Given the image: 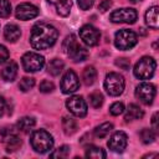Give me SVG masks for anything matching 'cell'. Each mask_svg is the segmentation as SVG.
I'll list each match as a JSON object with an SVG mask.
<instances>
[{
  "mask_svg": "<svg viewBox=\"0 0 159 159\" xmlns=\"http://www.w3.org/2000/svg\"><path fill=\"white\" fill-rule=\"evenodd\" d=\"M58 37V31L55 26L40 22L36 24L30 34V43L35 50H47L55 45Z\"/></svg>",
  "mask_w": 159,
  "mask_h": 159,
  "instance_id": "6da1fadb",
  "label": "cell"
},
{
  "mask_svg": "<svg viewBox=\"0 0 159 159\" xmlns=\"http://www.w3.org/2000/svg\"><path fill=\"white\" fill-rule=\"evenodd\" d=\"M30 143H31V147L35 152L43 154V153H47L52 149L53 138L47 130L37 129V130L32 132L31 138H30Z\"/></svg>",
  "mask_w": 159,
  "mask_h": 159,
  "instance_id": "7a4b0ae2",
  "label": "cell"
},
{
  "mask_svg": "<svg viewBox=\"0 0 159 159\" xmlns=\"http://www.w3.org/2000/svg\"><path fill=\"white\" fill-rule=\"evenodd\" d=\"M62 47H63V51L66 52V55L75 62H82V61L87 60V57H88V51L77 42L75 35L67 36L63 41Z\"/></svg>",
  "mask_w": 159,
  "mask_h": 159,
  "instance_id": "3957f363",
  "label": "cell"
},
{
  "mask_svg": "<svg viewBox=\"0 0 159 159\" xmlns=\"http://www.w3.org/2000/svg\"><path fill=\"white\" fill-rule=\"evenodd\" d=\"M157 68V62L153 57L144 56L134 66V76L139 80H149L153 77Z\"/></svg>",
  "mask_w": 159,
  "mask_h": 159,
  "instance_id": "277c9868",
  "label": "cell"
},
{
  "mask_svg": "<svg viewBox=\"0 0 159 159\" xmlns=\"http://www.w3.org/2000/svg\"><path fill=\"white\" fill-rule=\"evenodd\" d=\"M138 37L137 34L132 30H127V29H122L119 31L116 32L114 36V45L119 50H130L132 47H134L137 45Z\"/></svg>",
  "mask_w": 159,
  "mask_h": 159,
  "instance_id": "5b68a950",
  "label": "cell"
},
{
  "mask_svg": "<svg viewBox=\"0 0 159 159\" xmlns=\"http://www.w3.org/2000/svg\"><path fill=\"white\" fill-rule=\"evenodd\" d=\"M124 78L122 75L117 72H111L106 76L104 80V89L109 96H119L124 91Z\"/></svg>",
  "mask_w": 159,
  "mask_h": 159,
  "instance_id": "8992f818",
  "label": "cell"
},
{
  "mask_svg": "<svg viewBox=\"0 0 159 159\" xmlns=\"http://www.w3.org/2000/svg\"><path fill=\"white\" fill-rule=\"evenodd\" d=\"M0 138L1 143L5 147V150L11 153L17 150L21 147V139L19 138L17 133L12 128H4L0 132Z\"/></svg>",
  "mask_w": 159,
  "mask_h": 159,
  "instance_id": "52a82bcc",
  "label": "cell"
},
{
  "mask_svg": "<svg viewBox=\"0 0 159 159\" xmlns=\"http://www.w3.org/2000/svg\"><path fill=\"white\" fill-rule=\"evenodd\" d=\"M138 14L132 7H122L114 10L109 15V20L114 24H134L137 21Z\"/></svg>",
  "mask_w": 159,
  "mask_h": 159,
  "instance_id": "ba28073f",
  "label": "cell"
},
{
  "mask_svg": "<svg viewBox=\"0 0 159 159\" xmlns=\"http://www.w3.org/2000/svg\"><path fill=\"white\" fill-rule=\"evenodd\" d=\"M21 62H22V67L26 72H36V71H40L45 66L43 56H41L40 53H36V52H26L22 56Z\"/></svg>",
  "mask_w": 159,
  "mask_h": 159,
  "instance_id": "9c48e42d",
  "label": "cell"
},
{
  "mask_svg": "<svg viewBox=\"0 0 159 159\" xmlns=\"http://www.w3.org/2000/svg\"><path fill=\"white\" fill-rule=\"evenodd\" d=\"M155 93H157L155 86L148 82L139 83L135 87V97L144 104H152L155 97Z\"/></svg>",
  "mask_w": 159,
  "mask_h": 159,
  "instance_id": "30bf717a",
  "label": "cell"
},
{
  "mask_svg": "<svg viewBox=\"0 0 159 159\" xmlns=\"http://www.w3.org/2000/svg\"><path fill=\"white\" fill-rule=\"evenodd\" d=\"M67 109L76 117L83 118L87 114V103L81 96H72L66 102Z\"/></svg>",
  "mask_w": 159,
  "mask_h": 159,
  "instance_id": "8fae6325",
  "label": "cell"
},
{
  "mask_svg": "<svg viewBox=\"0 0 159 159\" xmlns=\"http://www.w3.org/2000/svg\"><path fill=\"white\" fill-rule=\"evenodd\" d=\"M80 37L87 46H96L99 42L101 32L92 25H83L80 29Z\"/></svg>",
  "mask_w": 159,
  "mask_h": 159,
  "instance_id": "7c38bea8",
  "label": "cell"
},
{
  "mask_svg": "<svg viewBox=\"0 0 159 159\" xmlns=\"http://www.w3.org/2000/svg\"><path fill=\"white\" fill-rule=\"evenodd\" d=\"M60 87H61V89L65 94L73 93L80 88V81H78V77L75 73V71L68 70L63 75V77L61 80V83H60Z\"/></svg>",
  "mask_w": 159,
  "mask_h": 159,
  "instance_id": "4fadbf2b",
  "label": "cell"
},
{
  "mask_svg": "<svg viewBox=\"0 0 159 159\" xmlns=\"http://www.w3.org/2000/svg\"><path fill=\"white\" fill-rule=\"evenodd\" d=\"M127 143H128V138H127V134L124 132H116L112 134V137L109 138L107 145L108 148L112 150V152H116V153H122L125 147H127Z\"/></svg>",
  "mask_w": 159,
  "mask_h": 159,
  "instance_id": "5bb4252c",
  "label": "cell"
},
{
  "mask_svg": "<svg viewBox=\"0 0 159 159\" xmlns=\"http://www.w3.org/2000/svg\"><path fill=\"white\" fill-rule=\"evenodd\" d=\"M15 15L19 20H31L34 17H36L39 15V9L32 5V4H29V2H24V4H20L16 10H15Z\"/></svg>",
  "mask_w": 159,
  "mask_h": 159,
  "instance_id": "9a60e30c",
  "label": "cell"
},
{
  "mask_svg": "<svg viewBox=\"0 0 159 159\" xmlns=\"http://www.w3.org/2000/svg\"><path fill=\"white\" fill-rule=\"evenodd\" d=\"M21 36L20 27L15 24H7L4 29V37L9 42H16Z\"/></svg>",
  "mask_w": 159,
  "mask_h": 159,
  "instance_id": "2e32d148",
  "label": "cell"
},
{
  "mask_svg": "<svg viewBox=\"0 0 159 159\" xmlns=\"http://www.w3.org/2000/svg\"><path fill=\"white\" fill-rule=\"evenodd\" d=\"M17 76V65L15 61H10L1 71V77L6 82H12Z\"/></svg>",
  "mask_w": 159,
  "mask_h": 159,
  "instance_id": "e0dca14e",
  "label": "cell"
},
{
  "mask_svg": "<svg viewBox=\"0 0 159 159\" xmlns=\"http://www.w3.org/2000/svg\"><path fill=\"white\" fill-rule=\"evenodd\" d=\"M52 5H55L56 11L61 16H67L72 7V0H47Z\"/></svg>",
  "mask_w": 159,
  "mask_h": 159,
  "instance_id": "ac0fdd59",
  "label": "cell"
},
{
  "mask_svg": "<svg viewBox=\"0 0 159 159\" xmlns=\"http://www.w3.org/2000/svg\"><path fill=\"white\" fill-rule=\"evenodd\" d=\"M143 116H144L143 109L139 106H137L134 103H130L128 106V108H127V112H125V116H124V120L125 122H132L134 119L143 118Z\"/></svg>",
  "mask_w": 159,
  "mask_h": 159,
  "instance_id": "d6986e66",
  "label": "cell"
},
{
  "mask_svg": "<svg viewBox=\"0 0 159 159\" xmlns=\"http://www.w3.org/2000/svg\"><path fill=\"white\" fill-rule=\"evenodd\" d=\"M158 6H152L145 12V22L152 29H158Z\"/></svg>",
  "mask_w": 159,
  "mask_h": 159,
  "instance_id": "ffe728a7",
  "label": "cell"
},
{
  "mask_svg": "<svg viewBox=\"0 0 159 159\" xmlns=\"http://www.w3.org/2000/svg\"><path fill=\"white\" fill-rule=\"evenodd\" d=\"M35 124H36V122L32 117H22L17 122V128H19V130H21L24 133H29L34 129Z\"/></svg>",
  "mask_w": 159,
  "mask_h": 159,
  "instance_id": "44dd1931",
  "label": "cell"
},
{
  "mask_svg": "<svg viewBox=\"0 0 159 159\" xmlns=\"http://www.w3.org/2000/svg\"><path fill=\"white\" fill-rule=\"evenodd\" d=\"M82 78H83V82L86 86H91L94 83L96 78H97V71L93 66H87L84 70H83V73H82Z\"/></svg>",
  "mask_w": 159,
  "mask_h": 159,
  "instance_id": "7402d4cb",
  "label": "cell"
},
{
  "mask_svg": "<svg viewBox=\"0 0 159 159\" xmlns=\"http://www.w3.org/2000/svg\"><path fill=\"white\" fill-rule=\"evenodd\" d=\"M63 61L62 60H58V58H53L50 61V63L47 65V72L52 76H57L61 73V71L63 70Z\"/></svg>",
  "mask_w": 159,
  "mask_h": 159,
  "instance_id": "603a6c76",
  "label": "cell"
},
{
  "mask_svg": "<svg viewBox=\"0 0 159 159\" xmlns=\"http://www.w3.org/2000/svg\"><path fill=\"white\" fill-rule=\"evenodd\" d=\"M113 129V124L109 123V122H106V123H102L99 125H97L94 128V135L97 138H104L107 137Z\"/></svg>",
  "mask_w": 159,
  "mask_h": 159,
  "instance_id": "cb8c5ba5",
  "label": "cell"
},
{
  "mask_svg": "<svg viewBox=\"0 0 159 159\" xmlns=\"http://www.w3.org/2000/svg\"><path fill=\"white\" fill-rule=\"evenodd\" d=\"M62 128H63L65 134L72 135L76 132V129H77V124H76V122H75L73 118H71V117H63V119H62Z\"/></svg>",
  "mask_w": 159,
  "mask_h": 159,
  "instance_id": "d4e9b609",
  "label": "cell"
},
{
  "mask_svg": "<svg viewBox=\"0 0 159 159\" xmlns=\"http://www.w3.org/2000/svg\"><path fill=\"white\" fill-rule=\"evenodd\" d=\"M86 157L87 158H93V159H103V158H106V152L99 147L92 145V147L87 148Z\"/></svg>",
  "mask_w": 159,
  "mask_h": 159,
  "instance_id": "484cf974",
  "label": "cell"
},
{
  "mask_svg": "<svg viewBox=\"0 0 159 159\" xmlns=\"http://www.w3.org/2000/svg\"><path fill=\"white\" fill-rule=\"evenodd\" d=\"M139 138L140 140L144 143V144H149V143H153L154 139H155V133L153 129H149V128H144L139 132Z\"/></svg>",
  "mask_w": 159,
  "mask_h": 159,
  "instance_id": "4316f807",
  "label": "cell"
},
{
  "mask_svg": "<svg viewBox=\"0 0 159 159\" xmlns=\"http://www.w3.org/2000/svg\"><path fill=\"white\" fill-rule=\"evenodd\" d=\"M34 86H35V80L31 78V77H24V78H21V81L19 82V88H20V91H22V92L30 91Z\"/></svg>",
  "mask_w": 159,
  "mask_h": 159,
  "instance_id": "83f0119b",
  "label": "cell"
},
{
  "mask_svg": "<svg viewBox=\"0 0 159 159\" xmlns=\"http://www.w3.org/2000/svg\"><path fill=\"white\" fill-rule=\"evenodd\" d=\"M70 154V147L68 145H62L57 149H55L52 153H50L51 158H66Z\"/></svg>",
  "mask_w": 159,
  "mask_h": 159,
  "instance_id": "f1b7e54d",
  "label": "cell"
},
{
  "mask_svg": "<svg viewBox=\"0 0 159 159\" xmlns=\"http://www.w3.org/2000/svg\"><path fill=\"white\" fill-rule=\"evenodd\" d=\"M11 14V4L9 0H0V17H7Z\"/></svg>",
  "mask_w": 159,
  "mask_h": 159,
  "instance_id": "f546056e",
  "label": "cell"
},
{
  "mask_svg": "<svg viewBox=\"0 0 159 159\" xmlns=\"http://www.w3.org/2000/svg\"><path fill=\"white\" fill-rule=\"evenodd\" d=\"M89 102H91L92 107L99 108V107L102 106V103H103V96H102L99 92H93V93H91V96H89Z\"/></svg>",
  "mask_w": 159,
  "mask_h": 159,
  "instance_id": "4dcf8cb0",
  "label": "cell"
},
{
  "mask_svg": "<svg viewBox=\"0 0 159 159\" xmlns=\"http://www.w3.org/2000/svg\"><path fill=\"white\" fill-rule=\"evenodd\" d=\"M124 112V104L122 102H114L111 107H109V113L112 116H119Z\"/></svg>",
  "mask_w": 159,
  "mask_h": 159,
  "instance_id": "1f68e13d",
  "label": "cell"
},
{
  "mask_svg": "<svg viewBox=\"0 0 159 159\" xmlns=\"http://www.w3.org/2000/svg\"><path fill=\"white\" fill-rule=\"evenodd\" d=\"M53 88H55L53 83H52L51 81H48V80H43V81L40 83V86H39V89H40V92H42V93H50V92L53 91Z\"/></svg>",
  "mask_w": 159,
  "mask_h": 159,
  "instance_id": "d6a6232c",
  "label": "cell"
},
{
  "mask_svg": "<svg viewBox=\"0 0 159 159\" xmlns=\"http://www.w3.org/2000/svg\"><path fill=\"white\" fill-rule=\"evenodd\" d=\"M116 65L119 67V68H122V70H129V67H130V62H129V60H127V58H117L116 60Z\"/></svg>",
  "mask_w": 159,
  "mask_h": 159,
  "instance_id": "836d02e7",
  "label": "cell"
},
{
  "mask_svg": "<svg viewBox=\"0 0 159 159\" xmlns=\"http://www.w3.org/2000/svg\"><path fill=\"white\" fill-rule=\"evenodd\" d=\"M77 4L80 6V9L82 10H88L93 6L94 4V0H77Z\"/></svg>",
  "mask_w": 159,
  "mask_h": 159,
  "instance_id": "e575fe53",
  "label": "cell"
},
{
  "mask_svg": "<svg viewBox=\"0 0 159 159\" xmlns=\"http://www.w3.org/2000/svg\"><path fill=\"white\" fill-rule=\"evenodd\" d=\"M7 58H9V50L4 45H0V65L6 62Z\"/></svg>",
  "mask_w": 159,
  "mask_h": 159,
  "instance_id": "d590c367",
  "label": "cell"
},
{
  "mask_svg": "<svg viewBox=\"0 0 159 159\" xmlns=\"http://www.w3.org/2000/svg\"><path fill=\"white\" fill-rule=\"evenodd\" d=\"M111 6H112V1H111V0H103V1L98 5V10H99L101 12H104V11L109 10Z\"/></svg>",
  "mask_w": 159,
  "mask_h": 159,
  "instance_id": "8d00e7d4",
  "label": "cell"
},
{
  "mask_svg": "<svg viewBox=\"0 0 159 159\" xmlns=\"http://www.w3.org/2000/svg\"><path fill=\"white\" fill-rule=\"evenodd\" d=\"M152 124H153L154 130H155V132H158V128H159V125H158V112H155V113L153 114V118H152Z\"/></svg>",
  "mask_w": 159,
  "mask_h": 159,
  "instance_id": "74e56055",
  "label": "cell"
},
{
  "mask_svg": "<svg viewBox=\"0 0 159 159\" xmlns=\"http://www.w3.org/2000/svg\"><path fill=\"white\" fill-rule=\"evenodd\" d=\"M5 106H6L5 99H4L2 96H0V117H1V116L4 114V112H5Z\"/></svg>",
  "mask_w": 159,
  "mask_h": 159,
  "instance_id": "f35d334b",
  "label": "cell"
},
{
  "mask_svg": "<svg viewBox=\"0 0 159 159\" xmlns=\"http://www.w3.org/2000/svg\"><path fill=\"white\" fill-rule=\"evenodd\" d=\"M129 1H132V2H138V1H140V0H129Z\"/></svg>",
  "mask_w": 159,
  "mask_h": 159,
  "instance_id": "ab89813d",
  "label": "cell"
}]
</instances>
